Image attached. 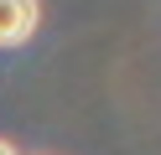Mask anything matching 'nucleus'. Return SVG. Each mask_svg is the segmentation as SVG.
<instances>
[{
  "instance_id": "nucleus-1",
  "label": "nucleus",
  "mask_w": 161,
  "mask_h": 155,
  "mask_svg": "<svg viewBox=\"0 0 161 155\" xmlns=\"http://www.w3.org/2000/svg\"><path fill=\"white\" fill-rule=\"evenodd\" d=\"M36 0H0V47H21L36 31Z\"/></svg>"
},
{
  "instance_id": "nucleus-2",
  "label": "nucleus",
  "mask_w": 161,
  "mask_h": 155,
  "mask_svg": "<svg viewBox=\"0 0 161 155\" xmlns=\"http://www.w3.org/2000/svg\"><path fill=\"white\" fill-rule=\"evenodd\" d=\"M0 155H16V150H11V145H5V140H0Z\"/></svg>"
}]
</instances>
